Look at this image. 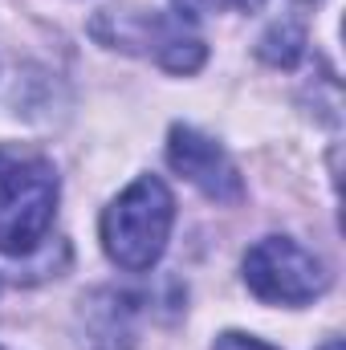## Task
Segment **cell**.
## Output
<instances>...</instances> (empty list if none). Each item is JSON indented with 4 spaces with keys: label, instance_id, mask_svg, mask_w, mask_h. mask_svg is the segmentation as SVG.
I'll return each instance as SVG.
<instances>
[{
    "label": "cell",
    "instance_id": "3957f363",
    "mask_svg": "<svg viewBox=\"0 0 346 350\" xmlns=\"http://www.w3.org/2000/svg\"><path fill=\"white\" fill-rule=\"evenodd\" d=\"M245 285L269 306H306L326 293L322 261L289 237H265L245 253Z\"/></svg>",
    "mask_w": 346,
    "mask_h": 350
},
{
    "label": "cell",
    "instance_id": "52a82bcc",
    "mask_svg": "<svg viewBox=\"0 0 346 350\" xmlns=\"http://www.w3.org/2000/svg\"><path fill=\"white\" fill-rule=\"evenodd\" d=\"M302 33L297 29H273L265 41H261V57L273 62V66H293L302 57Z\"/></svg>",
    "mask_w": 346,
    "mask_h": 350
},
{
    "label": "cell",
    "instance_id": "8fae6325",
    "mask_svg": "<svg viewBox=\"0 0 346 350\" xmlns=\"http://www.w3.org/2000/svg\"><path fill=\"white\" fill-rule=\"evenodd\" d=\"M322 350H343V338H330V342H326Z\"/></svg>",
    "mask_w": 346,
    "mask_h": 350
},
{
    "label": "cell",
    "instance_id": "ba28073f",
    "mask_svg": "<svg viewBox=\"0 0 346 350\" xmlns=\"http://www.w3.org/2000/svg\"><path fill=\"white\" fill-rule=\"evenodd\" d=\"M212 350H277L269 347V342H261V338H253V334H241V330H228V334H220L216 338V347Z\"/></svg>",
    "mask_w": 346,
    "mask_h": 350
},
{
    "label": "cell",
    "instance_id": "9c48e42d",
    "mask_svg": "<svg viewBox=\"0 0 346 350\" xmlns=\"http://www.w3.org/2000/svg\"><path fill=\"white\" fill-rule=\"evenodd\" d=\"M216 4H220V0H175V12H183V16L191 21V16H200V12H212Z\"/></svg>",
    "mask_w": 346,
    "mask_h": 350
},
{
    "label": "cell",
    "instance_id": "6da1fadb",
    "mask_svg": "<svg viewBox=\"0 0 346 350\" xmlns=\"http://www.w3.org/2000/svg\"><path fill=\"white\" fill-rule=\"evenodd\" d=\"M175 224V196L163 179L143 175L102 212V249L127 273H147L163 257Z\"/></svg>",
    "mask_w": 346,
    "mask_h": 350
},
{
    "label": "cell",
    "instance_id": "30bf717a",
    "mask_svg": "<svg viewBox=\"0 0 346 350\" xmlns=\"http://www.w3.org/2000/svg\"><path fill=\"white\" fill-rule=\"evenodd\" d=\"M232 4H237L241 12H257V8H261V4H265V0H232Z\"/></svg>",
    "mask_w": 346,
    "mask_h": 350
},
{
    "label": "cell",
    "instance_id": "5b68a950",
    "mask_svg": "<svg viewBox=\"0 0 346 350\" xmlns=\"http://www.w3.org/2000/svg\"><path fill=\"white\" fill-rule=\"evenodd\" d=\"M168 163L216 204H241L245 200V179L237 172V163L228 159V151L216 139L200 135L196 126H183V122L172 126V135H168Z\"/></svg>",
    "mask_w": 346,
    "mask_h": 350
},
{
    "label": "cell",
    "instance_id": "7c38bea8",
    "mask_svg": "<svg viewBox=\"0 0 346 350\" xmlns=\"http://www.w3.org/2000/svg\"><path fill=\"white\" fill-rule=\"evenodd\" d=\"M0 172H4V155H0Z\"/></svg>",
    "mask_w": 346,
    "mask_h": 350
},
{
    "label": "cell",
    "instance_id": "8992f818",
    "mask_svg": "<svg viewBox=\"0 0 346 350\" xmlns=\"http://www.w3.org/2000/svg\"><path fill=\"white\" fill-rule=\"evenodd\" d=\"M135 297L118 289L90 293L78 310V334L82 350H131L135 347Z\"/></svg>",
    "mask_w": 346,
    "mask_h": 350
},
{
    "label": "cell",
    "instance_id": "7a4b0ae2",
    "mask_svg": "<svg viewBox=\"0 0 346 350\" xmlns=\"http://www.w3.org/2000/svg\"><path fill=\"white\" fill-rule=\"evenodd\" d=\"M57 212V172L45 159H29L0 172V253L29 257L41 249Z\"/></svg>",
    "mask_w": 346,
    "mask_h": 350
},
{
    "label": "cell",
    "instance_id": "4fadbf2b",
    "mask_svg": "<svg viewBox=\"0 0 346 350\" xmlns=\"http://www.w3.org/2000/svg\"><path fill=\"white\" fill-rule=\"evenodd\" d=\"M0 350H4V347H0Z\"/></svg>",
    "mask_w": 346,
    "mask_h": 350
},
{
    "label": "cell",
    "instance_id": "277c9868",
    "mask_svg": "<svg viewBox=\"0 0 346 350\" xmlns=\"http://www.w3.org/2000/svg\"><path fill=\"white\" fill-rule=\"evenodd\" d=\"M110 21H118V16L110 12ZM106 41L122 45V49H143L147 57H155L172 74H196L204 66V57H208V45L196 33V25L175 8L172 12H143V16L118 21V33L106 37Z\"/></svg>",
    "mask_w": 346,
    "mask_h": 350
}]
</instances>
